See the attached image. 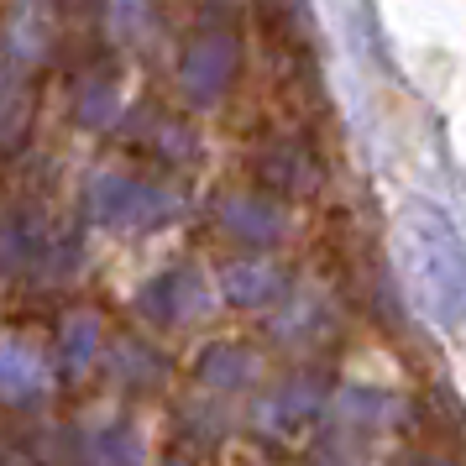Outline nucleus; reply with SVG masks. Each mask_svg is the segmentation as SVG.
<instances>
[{"instance_id":"obj_2","label":"nucleus","mask_w":466,"mask_h":466,"mask_svg":"<svg viewBox=\"0 0 466 466\" xmlns=\"http://www.w3.org/2000/svg\"><path fill=\"white\" fill-rule=\"evenodd\" d=\"M409 466H456V461H441V456H420V461H409Z\"/></svg>"},{"instance_id":"obj_1","label":"nucleus","mask_w":466,"mask_h":466,"mask_svg":"<svg viewBox=\"0 0 466 466\" xmlns=\"http://www.w3.org/2000/svg\"><path fill=\"white\" fill-rule=\"evenodd\" d=\"M393 252L424 315L445 330L466 325V236L435 199H403L393 220Z\"/></svg>"}]
</instances>
